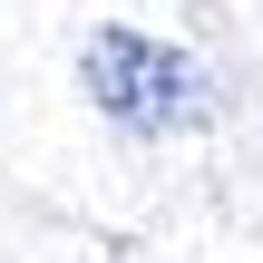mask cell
Returning <instances> with one entry per match:
<instances>
[{"label":"cell","instance_id":"cell-1","mask_svg":"<svg viewBox=\"0 0 263 263\" xmlns=\"http://www.w3.org/2000/svg\"><path fill=\"white\" fill-rule=\"evenodd\" d=\"M88 88H98V107L127 117V127L195 117V68H185L176 49H156V39H127V29H107V39L88 49Z\"/></svg>","mask_w":263,"mask_h":263}]
</instances>
